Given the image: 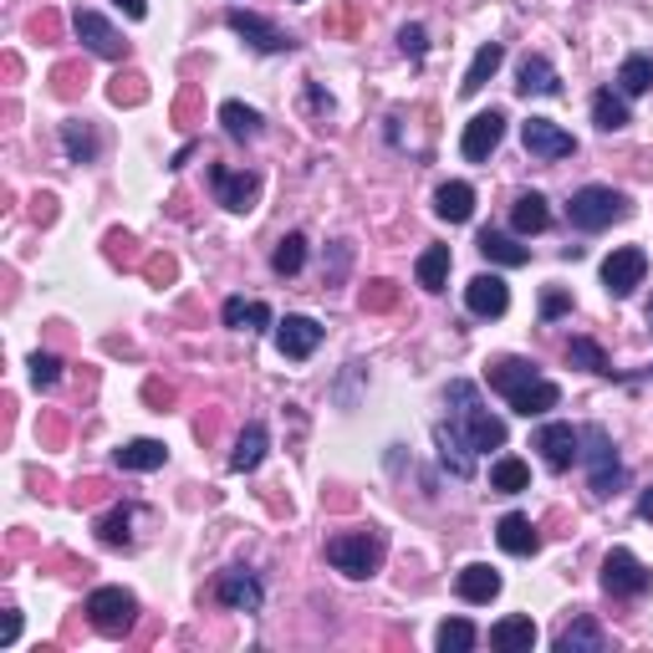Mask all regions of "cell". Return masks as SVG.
<instances>
[{
	"label": "cell",
	"instance_id": "1",
	"mask_svg": "<svg viewBox=\"0 0 653 653\" xmlns=\"http://www.w3.org/2000/svg\"><path fill=\"white\" fill-rule=\"evenodd\" d=\"M490 388L520 419H542V413H552L562 403V388L552 378H542V368L532 358H496L490 363Z\"/></svg>",
	"mask_w": 653,
	"mask_h": 653
},
{
	"label": "cell",
	"instance_id": "2",
	"mask_svg": "<svg viewBox=\"0 0 653 653\" xmlns=\"http://www.w3.org/2000/svg\"><path fill=\"white\" fill-rule=\"evenodd\" d=\"M445 403H449V423H455V429L470 439L475 455L506 449V419H496V413L485 409V403H480V388H475L470 378H455V383L445 388Z\"/></svg>",
	"mask_w": 653,
	"mask_h": 653
},
{
	"label": "cell",
	"instance_id": "3",
	"mask_svg": "<svg viewBox=\"0 0 653 653\" xmlns=\"http://www.w3.org/2000/svg\"><path fill=\"white\" fill-rule=\"evenodd\" d=\"M628 215H633V199L623 189H613V184H582V189L567 199V220L582 235L613 231V225H623Z\"/></svg>",
	"mask_w": 653,
	"mask_h": 653
},
{
	"label": "cell",
	"instance_id": "4",
	"mask_svg": "<svg viewBox=\"0 0 653 653\" xmlns=\"http://www.w3.org/2000/svg\"><path fill=\"white\" fill-rule=\"evenodd\" d=\"M383 557H388V536L378 532V526L326 536V562H332V567H338L342 577H352V582L373 577V572L383 567Z\"/></svg>",
	"mask_w": 653,
	"mask_h": 653
},
{
	"label": "cell",
	"instance_id": "5",
	"mask_svg": "<svg viewBox=\"0 0 653 653\" xmlns=\"http://www.w3.org/2000/svg\"><path fill=\"white\" fill-rule=\"evenodd\" d=\"M582 470H587V490L593 496H617L623 490V460H617V445H613V435H607L603 423H582Z\"/></svg>",
	"mask_w": 653,
	"mask_h": 653
},
{
	"label": "cell",
	"instance_id": "6",
	"mask_svg": "<svg viewBox=\"0 0 653 653\" xmlns=\"http://www.w3.org/2000/svg\"><path fill=\"white\" fill-rule=\"evenodd\" d=\"M82 613L103 639H123V633H134V623H138V597L128 593V587H92Z\"/></svg>",
	"mask_w": 653,
	"mask_h": 653
},
{
	"label": "cell",
	"instance_id": "7",
	"mask_svg": "<svg viewBox=\"0 0 653 653\" xmlns=\"http://www.w3.org/2000/svg\"><path fill=\"white\" fill-rule=\"evenodd\" d=\"M603 593L617 597V603H639V597L653 593V572L633 557L628 546H613L603 557Z\"/></svg>",
	"mask_w": 653,
	"mask_h": 653
},
{
	"label": "cell",
	"instance_id": "8",
	"mask_svg": "<svg viewBox=\"0 0 653 653\" xmlns=\"http://www.w3.org/2000/svg\"><path fill=\"white\" fill-rule=\"evenodd\" d=\"M225 26H231V31L251 51H261V57H286V51H296V37H291V31H281V26L266 21V16L241 11V6H231V11H225Z\"/></svg>",
	"mask_w": 653,
	"mask_h": 653
},
{
	"label": "cell",
	"instance_id": "9",
	"mask_svg": "<svg viewBox=\"0 0 653 653\" xmlns=\"http://www.w3.org/2000/svg\"><path fill=\"white\" fill-rule=\"evenodd\" d=\"M205 179H209V189H215V205H225L231 215H245V209H255V194H261V174L209 164Z\"/></svg>",
	"mask_w": 653,
	"mask_h": 653
},
{
	"label": "cell",
	"instance_id": "10",
	"mask_svg": "<svg viewBox=\"0 0 653 653\" xmlns=\"http://www.w3.org/2000/svg\"><path fill=\"white\" fill-rule=\"evenodd\" d=\"M643 276H649V251L643 245H617L613 255L603 261V286H607V296H633V291L643 286Z\"/></svg>",
	"mask_w": 653,
	"mask_h": 653
},
{
	"label": "cell",
	"instance_id": "11",
	"mask_svg": "<svg viewBox=\"0 0 653 653\" xmlns=\"http://www.w3.org/2000/svg\"><path fill=\"white\" fill-rule=\"evenodd\" d=\"M209 597H215L220 607H231V613H261V607H266V587H261V577L245 572V567L220 572L215 587H209Z\"/></svg>",
	"mask_w": 653,
	"mask_h": 653
},
{
	"label": "cell",
	"instance_id": "12",
	"mask_svg": "<svg viewBox=\"0 0 653 653\" xmlns=\"http://www.w3.org/2000/svg\"><path fill=\"white\" fill-rule=\"evenodd\" d=\"M520 144H526V154H532L536 164H557V158L577 154V138H572L567 128H557L552 118H526L520 123Z\"/></svg>",
	"mask_w": 653,
	"mask_h": 653
},
{
	"label": "cell",
	"instance_id": "13",
	"mask_svg": "<svg viewBox=\"0 0 653 653\" xmlns=\"http://www.w3.org/2000/svg\"><path fill=\"white\" fill-rule=\"evenodd\" d=\"M316 348H322V322H316V316L291 312L276 322V352L286 363H306Z\"/></svg>",
	"mask_w": 653,
	"mask_h": 653
},
{
	"label": "cell",
	"instance_id": "14",
	"mask_svg": "<svg viewBox=\"0 0 653 653\" xmlns=\"http://www.w3.org/2000/svg\"><path fill=\"white\" fill-rule=\"evenodd\" d=\"M532 445L542 449L546 470H572V465L582 460V429H572V423H562V419L542 423V429H536V439H532Z\"/></svg>",
	"mask_w": 653,
	"mask_h": 653
},
{
	"label": "cell",
	"instance_id": "15",
	"mask_svg": "<svg viewBox=\"0 0 653 653\" xmlns=\"http://www.w3.org/2000/svg\"><path fill=\"white\" fill-rule=\"evenodd\" d=\"M72 31H77V41H82L92 57H103V61H123L128 57V41L113 31V21L108 16H97V11H82L77 6V16H72Z\"/></svg>",
	"mask_w": 653,
	"mask_h": 653
},
{
	"label": "cell",
	"instance_id": "16",
	"mask_svg": "<svg viewBox=\"0 0 653 653\" xmlns=\"http://www.w3.org/2000/svg\"><path fill=\"white\" fill-rule=\"evenodd\" d=\"M500 138H506V113H500V108H485V113H475V118L465 123L460 154L470 158V164H485V158L500 148Z\"/></svg>",
	"mask_w": 653,
	"mask_h": 653
},
{
	"label": "cell",
	"instance_id": "17",
	"mask_svg": "<svg viewBox=\"0 0 653 653\" xmlns=\"http://www.w3.org/2000/svg\"><path fill=\"white\" fill-rule=\"evenodd\" d=\"M465 306H470V316L496 322V316H506V306H510V286L496 276V271H480V276L465 286Z\"/></svg>",
	"mask_w": 653,
	"mask_h": 653
},
{
	"label": "cell",
	"instance_id": "18",
	"mask_svg": "<svg viewBox=\"0 0 653 653\" xmlns=\"http://www.w3.org/2000/svg\"><path fill=\"white\" fill-rule=\"evenodd\" d=\"M516 92L520 97H562V77H557V67H552V57L526 51L516 67Z\"/></svg>",
	"mask_w": 653,
	"mask_h": 653
},
{
	"label": "cell",
	"instance_id": "19",
	"mask_svg": "<svg viewBox=\"0 0 653 653\" xmlns=\"http://www.w3.org/2000/svg\"><path fill=\"white\" fill-rule=\"evenodd\" d=\"M435 445H439V465H445L455 480H470V475H475V449H470V439H465L449 419L435 423Z\"/></svg>",
	"mask_w": 653,
	"mask_h": 653
},
{
	"label": "cell",
	"instance_id": "20",
	"mask_svg": "<svg viewBox=\"0 0 653 653\" xmlns=\"http://www.w3.org/2000/svg\"><path fill=\"white\" fill-rule=\"evenodd\" d=\"M496 542H500V552H510V557H536V552H542V532H536L532 516H520V510H510V516L496 520Z\"/></svg>",
	"mask_w": 653,
	"mask_h": 653
},
{
	"label": "cell",
	"instance_id": "21",
	"mask_svg": "<svg viewBox=\"0 0 653 653\" xmlns=\"http://www.w3.org/2000/svg\"><path fill=\"white\" fill-rule=\"evenodd\" d=\"M552 225V205H546L542 189H520L510 199V231L516 235H542Z\"/></svg>",
	"mask_w": 653,
	"mask_h": 653
},
{
	"label": "cell",
	"instance_id": "22",
	"mask_svg": "<svg viewBox=\"0 0 653 653\" xmlns=\"http://www.w3.org/2000/svg\"><path fill=\"white\" fill-rule=\"evenodd\" d=\"M266 449H271V429L261 419H251L241 429V439H235V449H231V470L235 475H251V470H261V460H266Z\"/></svg>",
	"mask_w": 653,
	"mask_h": 653
},
{
	"label": "cell",
	"instance_id": "23",
	"mask_svg": "<svg viewBox=\"0 0 653 653\" xmlns=\"http://www.w3.org/2000/svg\"><path fill=\"white\" fill-rule=\"evenodd\" d=\"M113 465L128 475H148V470H164V465H169V449H164V439H128V445L113 455Z\"/></svg>",
	"mask_w": 653,
	"mask_h": 653
},
{
	"label": "cell",
	"instance_id": "24",
	"mask_svg": "<svg viewBox=\"0 0 653 653\" xmlns=\"http://www.w3.org/2000/svg\"><path fill=\"white\" fill-rule=\"evenodd\" d=\"M455 593H460L470 607L496 603V597H500V572H496V567H485V562H470V567L455 577Z\"/></svg>",
	"mask_w": 653,
	"mask_h": 653
},
{
	"label": "cell",
	"instance_id": "25",
	"mask_svg": "<svg viewBox=\"0 0 653 653\" xmlns=\"http://www.w3.org/2000/svg\"><path fill=\"white\" fill-rule=\"evenodd\" d=\"M61 154H67V164H97L103 138H97L92 123H87V118H67V123H61Z\"/></svg>",
	"mask_w": 653,
	"mask_h": 653
},
{
	"label": "cell",
	"instance_id": "26",
	"mask_svg": "<svg viewBox=\"0 0 653 653\" xmlns=\"http://www.w3.org/2000/svg\"><path fill=\"white\" fill-rule=\"evenodd\" d=\"M220 322L231 326V332H266V326H276V316H271V306H266V302L225 296V306H220Z\"/></svg>",
	"mask_w": 653,
	"mask_h": 653
},
{
	"label": "cell",
	"instance_id": "27",
	"mask_svg": "<svg viewBox=\"0 0 653 653\" xmlns=\"http://www.w3.org/2000/svg\"><path fill=\"white\" fill-rule=\"evenodd\" d=\"M480 255L485 261H490V266H506V271H516V266H526V261H532V251H526V245H516V235H506V231H490V225H485L480 231Z\"/></svg>",
	"mask_w": 653,
	"mask_h": 653
},
{
	"label": "cell",
	"instance_id": "28",
	"mask_svg": "<svg viewBox=\"0 0 653 653\" xmlns=\"http://www.w3.org/2000/svg\"><path fill=\"white\" fill-rule=\"evenodd\" d=\"M435 215L449 220V225H465V220L475 215V189L465 179H449L435 189Z\"/></svg>",
	"mask_w": 653,
	"mask_h": 653
},
{
	"label": "cell",
	"instance_id": "29",
	"mask_svg": "<svg viewBox=\"0 0 653 653\" xmlns=\"http://www.w3.org/2000/svg\"><path fill=\"white\" fill-rule=\"evenodd\" d=\"M603 649H607V633L597 628L587 613L572 617L567 628L557 633V653H603Z\"/></svg>",
	"mask_w": 653,
	"mask_h": 653
},
{
	"label": "cell",
	"instance_id": "30",
	"mask_svg": "<svg viewBox=\"0 0 653 653\" xmlns=\"http://www.w3.org/2000/svg\"><path fill=\"white\" fill-rule=\"evenodd\" d=\"M490 649L500 653H532L536 649V623L532 617H500L496 628H490Z\"/></svg>",
	"mask_w": 653,
	"mask_h": 653
},
{
	"label": "cell",
	"instance_id": "31",
	"mask_svg": "<svg viewBox=\"0 0 653 653\" xmlns=\"http://www.w3.org/2000/svg\"><path fill=\"white\" fill-rule=\"evenodd\" d=\"M593 123L603 128V134H623V128L633 123L628 97L613 92V87H597V92H593Z\"/></svg>",
	"mask_w": 653,
	"mask_h": 653
},
{
	"label": "cell",
	"instance_id": "32",
	"mask_svg": "<svg viewBox=\"0 0 653 653\" xmlns=\"http://www.w3.org/2000/svg\"><path fill=\"white\" fill-rule=\"evenodd\" d=\"M490 490H500V496L532 490V465L516 460V455H496V460H490Z\"/></svg>",
	"mask_w": 653,
	"mask_h": 653
},
{
	"label": "cell",
	"instance_id": "33",
	"mask_svg": "<svg viewBox=\"0 0 653 653\" xmlns=\"http://www.w3.org/2000/svg\"><path fill=\"white\" fill-rule=\"evenodd\" d=\"M449 266H455V255H449V245H429V251L419 255V266H413V276H419V286L429 291V296H439V291L449 286Z\"/></svg>",
	"mask_w": 653,
	"mask_h": 653
},
{
	"label": "cell",
	"instance_id": "34",
	"mask_svg": "<svg viewBox=\"0 0 653 653\" xmlns=\"http://www.w3.org/2000/svg\"><path fill=\"white\" fill-rule=\"evenodd\" d=\"M500 61H506V47H500V41H485V47L475 51V61H470V72H465V82H460V97H475V92H480V87L500 72Z\"/></svg>",
	"mask_w": 653,
	"mask_h": 653
},
{
	"label": "cell",
	"instance_id": "35",
	"mask_svg": "<svg viewBox=\"0 0 653 653\" xmlns=\"http://www.w3.org/2000/svg\"><path fill=\"white\" fill-rule=\"evenodd\" d=\"M653 87V51H628L617 67V92L623 97H643Z\"/></svg>",
	"mask_w": 653,
	"mask_h": 653
},
{
	"label": "cell",
	"instance_id": "36",
	"mask_svg": "<svg viewBox=\"0 0 653 653\" xmlns=\"http://www.w3.org/2000/svg\"><path fill=\"white\" fill-rule=\"evenodd\" d=\"M220 123H225V134L235 138V144H251V138H261V128H266V118L255 108H245V103H220Z\"/></svg>",
	"mask_w": 653,
	"mask_h": 653
},
{
	"label": "cell",
	"instance_id": "37",
	"mask_svg": "<svg viewBox=\"0 0 653 653\" xmlns=\"http://www.w3.org/2000/svg\"><path fill=\"white\" fill-rule=\"evenodd\" d=\"M567 363L572 368H587V373H597V378H617L613 358H607L603 342H593V338H572L567 342Z\"/></svg>",
	"mask_w": 653,
	"mask_h": 653
},
{
	"label": "cell",
	"instance_id": "38",
	"mask_svg": "<svg viewBox=\"0 0 653 653\" xmlns=\"http://www.w3.org/2000/svg\"><path fill=\"white\" fill-rule=\"evenodd\" d=\"M302 266H306V235H302V231L281 235L276 251H271V271L291 281V276H302Z\"/></svg>",
	"mask_w": 653,
	"mask_h": 653
},
{
	"label": "cell",
	"instance_id": "39",
	"mask_svg": "<svg viewBox=\"0 0 653 653\" xmlns=\"http://www.w3.org/2000/svg\"><path fill=\"white\" fill-rule=\"evenodd\" d=\"M92 532L103 546H134V506H113L108 516H97Z\"/></svg>",
	"mask_w": 653,
	"mask_h": 653
},
{
	"label": "cell",
	"instance_id": "40",
	"mask_svg": "<svg viewBox=\"0 0 653 653\" xmlns=\"http://www.w3.org/2000/svg\"><path fill=\"white\" fill-rule=\"evenodd\" d=\"M475 639H480V633H475L470 617H449V623H439L435 649H439V653H470Z\"/></svg>",
	"mask_w": 653,
	"mask_h": 653
},
{
	"label": "cell",
	"instance_id": "41",
	"mask_svg": "<svg viewBox=\"0 0 653 653\" xmlns=\"http://www.w3.org/2000/svg\"><path fill=\"white\" fill-rule=\"evenodd\" d=\"M26 368H31V383L37 388H57L61 383V358L57 352H31V363Z\"/></svg>",
	"mask_w": 653,
	"mask_h": 653
},
{
	"label": "cell",
	"instance_id": "42",
	"mask_svg": "<svg viewBox=\"0 0 653 653\" xmlns=\"http://www.w3.org/2000/svg\"><path fill=\"white\" fill-rule=\"evenodd\" d=\"M399 51L403 57H413V61H423V51H429V31H423L419 21L399 26Z\"/></svg>",
	"mask_w": 653,
	"mask_h": 653
},
{
	"label": "cell",
	"instance_id": "43",
	"mask_svg": "<svg viewBox=\"0 0 653 653\" xmlns=\"http://www.w3.org/2000/svg\"><path fill=\"white\" fill-rule=\"evenodd\" d=\"M567 312H572L567 291H546V296H542V322H557V316H567Z\"/></svg>",
	"mask_w": 653,
	"mask_h": 653
},
{
	"label": "cell",
	"instance_id": "44",
	"mask_svg": "<svg viewBox=\"0 0 653 653\" xmlns=\"http://www.w3.org/2000/svg\"><path fill=\"white\" fill-rule=\"evenodd\" d=\"M306 108H312V113H322V118H326V113H332V97H326L322 87L312 82V77H306Z\"/></svg>",
	"mask_w": 653,
	"mask_h": 653
},
{
	"label": "cell",
	"instance_id": "45",
	"mask_svg": "<svg viewBox=\"0 0 653 653\" xmlns=\"http://www.w3.org/2000/svg\"><path fill=\"white\" fill-rule=\"evenodd\" d=\"M16 639H21V613L11 607V613H6V628H0V649H11Z\"/></svg>",
	"mask_w": 653,
	"mask_h": 653
},
{
	"label": "cell",
	"instance_id": "46",
	"mask_svg": "<svg viewBox=\"0 0 653 653\" xmlns=\"http://www.w3.org/2000/svg\"><path fill=\"white\" fill-rule=\"evenodd\" d=\"M113 6H118V11H128L134 21H144V16H148V0H113Z\"/></svg>",
	"mask_w": 653,
	"mask_h": 653
},
{
	"label": "cell",
	"instance_id": "47",
	"mask_svg": "<svg viewBox=\"0 0 653 653\" xmlns=\"http://www.w3.org/2000/svg\"><path fill=\"white\" fill-rule=\"evenodd\" d=\"M639 516H643V520H653V485H649V490L639 496Z\"/></svg>",
	"mask_w": 653,
	"mask_h": 653
},
{
	"label": "cell",
	"instance_id": "48",
	"mask_svg": "<svg viewBox=\"0 0 653 653\" xmlns=\"http://www.w3.org/2000/svg\"><path fill=\"white\" fill-rule=\"evenodd\" d=\"M649 326H653V296H649Z\"/></svg>",
	"mask_w": 653,
	"mask_h": 653
}]
</instances>
